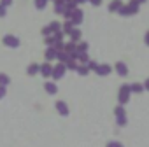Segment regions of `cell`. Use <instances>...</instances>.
Returning <instances> with one entry per match:
<instances>
[{
	"mask_svg": "<svg viewBox=\"0 0 149 147\" xmlns=\"http://www.w3.org/2000/svg\"><path fill=\"white\" fill-rule=\"evenodd\" d=\"M4 44L7 46V47H18L19 46V40H18V37H14V35H6L4 37Z\"/></svg>",
	"mask_w": 149,
	"mask_h": 147,
	"instance_id": "1",
	"label": "cell"
},
{
	"mask_svg": "<svg viewBox=\"0 0 149 147\" xmlns=\"http://www.w3.org/2000/svg\"><path fill=\"white\" fill-rule=\"evenodd\" d=\"M9 83H11V77L7 76V74L0 72V86H9Z\"/></svg>",
	"mask_w": 149,
	"mask_h": 147,
	"instance_id": "2",
	"label": "cell"
},
{
	"mask_svg": "<svg viewBox=\"0 0 149 147\" xmlns=\"http://www.w3.org/2000/svg\"><path fill=\"white\" fill-rule=\"evenodd\" d=\"M26 72H28V76H35V74L39 72V67H37L35 63H32V65L28 67V70H26Z\"/></svg>",
	"mask_w": 149,
	"mask_h": 147,
	"instance_id": "3",
	"label": "cell"
},
{
	"mask_svg": "<svg viewBox=\"0 0 149 147\" xmlns=\"http://www.w3.org/2000/svg\"><path fill=\"white\" fill-rule=\"evenodd\" d=\"M40 72H42V76H46V77H47V76H49V74H51V67H47V65H44V67L40 68Z\"/></svg>",
	"mask_w": 149,
	"mask_h": 147,
	"instance_id": "4",
	"label": "cell"
},
{
	"mask_svg": "<svg viewBox=\"0 0 149 147\" xmlns=\"http://www.w3.org/2000/svg\"><path fill=\"white\" fill-rule=\"evenodd\" d=\"M6 95H7V86H0V100L6 98Z\"/></svg>",
	"mask_w": 149,
	"mask_h": 147,
	"instance_id": "5",
	"label": "cell"
},
{
	"mask_svg": "<svg viewBox=\"0 0 149 147\" xmlns=\"http://www.w3.org/2000/svg\"><path fill=\"white\" fill-rule=\"evenodd\" d=\"M46 89H47V93H54V91H56L54 84H46Z\"/></svg>",
	"mask_w": 149,
	"mask_h": 147,
	"instance_id": "6",
	"label": "cell"
},
{
	"mask_svg": "<svg viewBox=\"0 0 149 147\" xmlns=\"http://www.w3.org/2000/svg\"><path fill=\"white\" fill-rule=\"evenodd\" d=\"M6 12H7V11H6V7L0 4V18H4V16H6Z\"/></svg>",
	"mask_w": 149,
	"mask_h": 147,
	"instance_id": "7",
	"label": "cell"
},
{
	"mask_svg": "<svg viewBox=\"0 0 149 147\" xmlns=\"http://www.w3.org/2000/svg\"><path fill=\"white\" fill-rule=\"evenodd\" d=\"M56 107H58V110H60V112H63V114L67 112V109H65V105H63V103H58Z\"/></svg>",
	"mask_w": 149,
	"mask_h": 147,
	"instance_id": "8",
	"label": "cell"
},
{
	"mask_svg": "<svg viewBox=\"0 0 149 147\" xmlns=\"http://www.w3.org/2000/svg\"><path fill=\"white\" fill-rule=\"evenodd\" d=\"M0 4H2L4 7H7V6H11V4H13V0H2V2H0Z\"/></svg>",
	"mask_w": 149,
	"mask_h": 147,
	"instance_id": "9",
	"label": "cell"
},
{
	"mask_svg": "<svg viewBox=\"0 0 149 147\" xmlns=\"http://www.w3.org/2000/svg\"><path fill=\"white\" fill-rule=\"evenodd\" d=\"M37 7H44V0H37Z\"/></svg>",
	"mask_w": 149,
	"mask_h": 147,
	"instance_id": "10",
	"label": "cell"
}]
</instances>
